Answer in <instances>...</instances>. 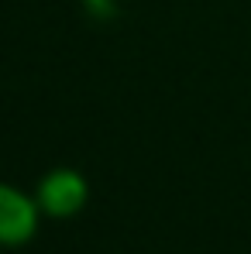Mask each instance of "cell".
Segmentation results:
<instances>
[{
  "label": "cell",
  "instance_id": "2",
  "mask_svg": "<svg viewBox=\"0 0 251 254\" xmlns=\"http://www.w3.org/2000/svg\"><path fill=\"white\" fill-rule=\"evenodd\" d=\"M86 199V182L73 172H55L42 182V203L55 216H69L83 206Z\"/></svg>",
  "mask_w": 251,
  "mask_h": 254
},
{
  "label": "cell",
  "instance_id": "1",
  "mask_svg": "<svg viewBox=\"0 0 251 254\" xmlns=\"http://www.w3.org/2000/svg\"><path fill=\"white\" fill-rule=\"evenodd\" d=\"M31 230H35L31 203L21 192L0 186V241L3 244H21V241L31 237Z\"/></svg>",
  "mask_w": 251,
  "mask_h": 254
},
{
  "label": "cell",
  "instance_id": "3",
  "mask_svg": "<svg viewBox=\"0 0 251 254\" xmlns=\"http://www.w3.org/2000/svg\"><path fill=\"white\" fill-rule=\"evenodd\" d=\"M86 3H89L96 14H110V3H107V0H86Z\"/></svg>",
  "mask_w": 251,
  "mask_h": 254
}]
</instances>
